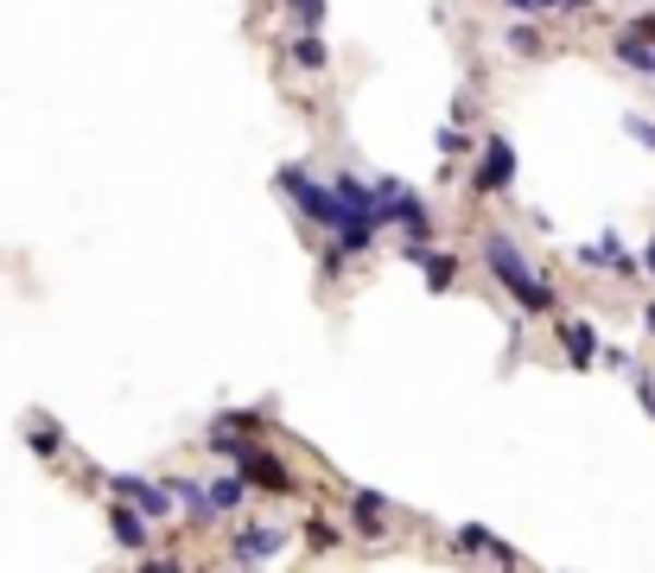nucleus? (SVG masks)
I'll return each instance as SVG.
<instances>
[{"mask_svg":"<svg viewBox=\"0 0 655 573\" xmlns=\"http://www.w3.org/2000/svg\"><path fill=\"white\" fill-rule=\"evenodd\" d=\"M115 497H128L134 510H146V516H166L172 510V491H159V485H146V478H109Z\"/></svg>","mask_w":655,"mask_h":573,"instance_id":"6e6552de","label":"nucleus"},{"mask_svg":"<svg viewBox=\"0 0 655 573\" xmlns=\"http://www.w3.org/2000/svg\"><path fill=\"white\" fill-rule=\"evenodd\" d=\"M109 529H115V541H121V548H146V510H134V503L121 497V503L109 510Z\"/></svg>","mask_w":655,"mask_h":573,"instance_id":"9b49d317","label":"nucleus"},{"mask_svg":"<svg viewBox=\"0 0 655 573\" xmlns=\"http://www.w3.org/2000/svg\"><path fill=\"white\" fill-rule=\"evenodd\" d=\"M331 198H337L344 211H376V217H382V204H376V191H369L364 179H350V172H337V179H331Z\"/></svg>","mask_w":655,"mask_h":573,"instance_id":"f8f14e48","label":"nucleus"},{"mask_svg":"<svg viewBox=\"0 0 655 573\" xmlns=\"http://www.w3.org/2000/svg\"><path fill=\"white\" fill-rule=\"evenodd\" d=\"M510 7H522V13H553V7H573V0H510Z\"/></svg>","mask_w":655,"mask_h":573,"instance_id":"b1692460","label":"nucleus"},{"mask_svg":"<svg viewBox=\"0 0 655 573\" xmlns=\"http://www.w3.org/2000/svg\"><path fill=\"white\" fill-rule=\"evenodd\" d=\"M312 548H319V554H331V548H337V541H344V535H337V523H312Z\"/></svg>","mask_w":655,"mask_h":573,"instance_id":"aec40b11","label":"nucleus"},{"mask_svg":"<svg viewBox=\"0 0 655 573\" xmlns=\"http://www.w3.org/2000/svg\"><path fill=\"white\" fill-rule=\"evenodd\" d=\"M242 491H249V478H242V471L217 478V485H211V510H236V503H242Z\"/></svg>","mask_w":655,"mask_h":573,"instance_id":"dca6fc26","label":"nucleus"},{"mask_svg":"<svg viewBox=\"0 0 655 573\" xmlns=\"http://www.w3.org/2000/svg\"><path fill=\"white\" fill-rule=\"evenodd\" d=\"M484 262H490V274H497V280L515 294V306H522V312H547V306H553V287H541L535 262L515 249L510 236H497V229H490V236H484Z\"/></svg>","mask_w":655,"mask_h":573,"instance_id":"f257e3e1","label":"nucleus"},{"mask_svg":"<svg viewBox=\"0 0 655 573\" xmlns=\"http://www.w3.org/2000/svg\"><path fill=\"white\" fill-rule=\"evenodd\" d=\"M510 51H515V58H535V51H541V33H535V26H515Z\"/></svg>","mask_w":655,"mask_h":573,"instance_id":"6ab92c4d","label":"nucleus"},{"mask_svg":"<svg viewBox=\"0 0 655 573\" xmlns=\"http://www.w3.org/2000/svg\"><path fill=\"white\" fill-rule=\"evenodd\" d=\"M26 446H33L38 458H58V446H64L58 420H51V415H33V420H26Z\"/></svg>","mask_w":655,"mask_h":573,"instance_id":"4468645a","label":"nucleus"},{"mask_svg":"<svg viewBox=\"0 0 655 573\" xmlns=\"http://www.w3.org/2000/svg\"><path fill=\"white\" fill-rule=\"evenodd\" d=\"M490 541H497V535L484 529V523H465V529H458V554H490Z\"/></svg>","mask_w":655,"mask_h":573,"instance_id":"f3484780","label":"nucleus"},{"mask_svg":"<svg viewBox=\"0 0 655 573\" xmlns=\"http://www.w3.org/2000/svg\"><path fill=\"white\" fill-rule=\"evenodd\" d=\"M560 344H567V357H573L580 370H592V363H598V332H592L585 319H567V325H560Z\"/></svg>","mask_w":655,"mask_h":573,"instance_id":"9d476101","label":"nucleus"},{"mask_svg":"<svg viewBox=\"0 0 655 573\" xmlns=\"http://www.w3.org/2000/svg\"><path fill=\"white\" fill-rule=\"evenodd\" d=\"M166 491H172V503H179V510H191V516H211V491H198L191 478H172Z\"/></svg>","mask_w":655,"mask_h":573,"instance_id":"2eb2a0df","label":"nucleus"},{"mask_svg":"<svg viewBox=\"0 0 655 573\" xmlns=\"http://www.w3.org/2000/svg\"><path fill=\"white\" fill-rule=\"evenodd\" d=\"M465 147H472V141H465L458 128H439V153H465Z\"/></svg>","mask_w":655,"mask_h":573,"instance_id":"5701e85b","label":"nucleus"},{"mask_svg":"<svg viewBox=\"0 0 655 573\" xmlns=\"http://www.w3.org/2000/svg\"><path fill=\"white\" fill-rule=\"evenodd\" d=\"M484 198H497V191H510L515 186V147L503 141V134H490L484 141V159H477V179H472Z\"/></svg>","mask_w":655,"mask_h":573,"instance_id":"20e7f679","label":"nucleus"},{"mask_svg":"<svg viewBox=\"0 0 655 573\" xmlns=\"http://www.w3.org/2000/svg\"><path fill=\"white\" fill-rule=\"evenodd\" d=\"M344 262H350V255H344V249L331 242V249H325V262H319V267H325V280H337V274H344Z\"/></svg>","mask_w":655,"mask_h":573,"instance_id":"4be33fe9","label":"nucleus"},{"mask_svg":"<svg viewBox=\"0 0 655 573\" xmlns=\"http://www.w3.org/2000/svg\"><path fill=\"white\" fill-rule=\"evenodd\" d=\"M623 128H630V141H643V147H655V115H630Z\"/></svg>","mask_w":655,"mask_h":573,"instance_id":"412c9836","label":"nucleus"},{"mask_svg":"<svg viewBox=\"0 0 655 573\" xmlns=\"http://www.w3.org/2000/svg\"><path fill=\"white\" fill-rule=\"evenodd\" d=\"M414 262L427 267V287H433V294H445V287L458 280V255H433V249H414Z\"/></svg>","mask_w":655,"mask_h":573,"instance_id":"ddd939ff","label":"nucleus"},{"mask_svg":"<svg viewBox=\"0 0 655 573\" xmlns=\"http://www.w3.org/2000/svg\"><path fill=\"white\" fill-rule=\"evenodd\" d=\"M293 58H299L306 71H325V45H319V38H312V33H306V38H299V45H293Z\"/></svg>","mask_w":655,"mask_h":573,"instance_id":"a211bd4d","label":"nucleus"},{"mask_svg":"<svg viewBox=\"0 0 655 573\" xmlns=\"http://www.w3.org/2000/svg\"><path fill=\"white\" fill-rule=\"evenodd\" d=\"M236 471L255 485V491H267V497H293V471L281 465L274 453H255V446H236Z\"/></svg>","mask_w":655,"mask_h":573,"instance_id":"7ed1b4c3","label":"nucleus"},{"mask_svg":"<svg viewBox=\"0 0 655 573\" xmlns=\"http://www.w3.org/2000/svg\"><path fill=\"white\" fill-rule=\"evenodd\" d=\"M281 548H287V529H274V523H249V529L229 541V554H236V561H274Z\"/></svg>","mask_w":655,"mask_h":573,"instance_id":"423d86ee","label":"nucleus"},{"mask_svg":"<svg viewBox=\"0 0 655 573\" xmlns=\"http://www.w3.org/2000/svg\"><path fill=\"white\" fill-rule=\"evenodd\" d=\"M623 33H636V38H650V45H655V13H643V20H630Z\"/></svg>","mask_w":655,"mask_h":573,"instance_id":"393cba45","label":"nucleus"},{"mask_svg":"<svg viewBox=\"0 0 655 573\" xmlns=\"http://www.w3.org/2000/svg\"><path fill=\"white\" fill-rule=\"evenodd\" d=\"M636 402H643V408L655 415V377H650V382H636Z\"/></svg>","mask_w":655,"mask_h":573,"instance_id":"a878e982","label":"nucleus"},{"mask_svg":"<svg viewBox=\"0 0 655 573\" xmlns=\"http://www.w3.org/2000/svg\"><path fill=\"white\" fill-rule=\"evenodd\" d=\"M382 224H395L407 236V249H427V236H433V217H427V204L420 198H407V186L382 204Z\"/></svg>","mask_w":655,"mask_h":573,"instance_id":"39448f33","label":"nucleus"},{"mask_svg":"<svg viewBox=\"0 0 655 573\" xmlns=\"http://www.w3.org/2000/svg\"><path fill=\"white\" fill-rule=\"evenodd\" d=\"M376 229H382L376 211H344V217H337V249H344V255H364L369 242H376Z\"/></svg>","mask_w":655,"mask_h":573,"instance_id":"0eeeda50","label":"nucleus"},{"mask_svg":"<svg viewBox=\"0 0 655 573\" xmlns=\"http://www.w3.org/2000/svg\"><path fill=\"white\" fill-rule=\"evenodd\" d=\"M643 332H650V338H655V300L643 306Z\"/></svg>","mask_w":655,"mask_h":573,"instance_id":"bb28decb","label":"nucleus"},{"mask_svg":"<svg viewBox=\"0 0 655 573\" xmlns=\"http://www.w3.org/2000/svg\"><path fill=\"white\" fill-rule=\"evenodd\" d=\"M643 267H650V274H655V236H650V249H643Z\"/></svg>","mask_w":655,"mask_h":573,"instance_id":"cd10ccee","label":"nucleus"},{"mask_svg":"<svg viewBox=\"0 0 655 573\" xmlns=\"http://www.w3.org/2000/svg\"><path fill=\"white\" fill-rule=\"evenodd\" d=\"M350 523H357V535H382V523H389V497L382 491H350Z\"/></svg>","mask_w":655,"mask_h":573,"instance_id":"1a4fd4ad","label":"nucleus"},{"mask_svg":"<svg viewBox=\"0 0 655 573\" xmlns=\"http://www.w3.org/2000/svg\"><path fill=\"white\" fill-rule=\"evenodd\" d=\"M281 191H287V198L306 211V217H312V224H331V229H337V217H344V204H337L325 186H312V172H306V166H281Z\"/></svg>","mask_w":655,"mask_h":573,"instance_id":"f03ea898","label":"nucleus"}]
</instances>
